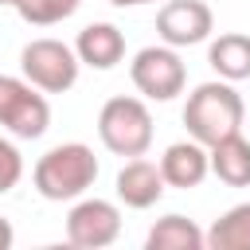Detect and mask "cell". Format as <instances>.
Segmentation results:
<instances>
[{
    "instance_id": "obj_13",
    "label": "cell",
    "mask_w": 250,
    "mask_h": 250,
    "mask_svg": "<svg viewBox=\"0 0 250 250\" xmlns=\"http://www.w3.org/2000/svg\"><path fill=\"white\" fill-rule=\"evenodd\" d=\"M207 62L227 82L250 78V35L246 31H223V35H215L207 43Z\"/></svg>"
},
{
    "instance_id": "obj_18",
    "label": "cell",
    "mask_w": 250,
    "mask_h": 250,
    "mask_svg": "<svg viewBox=\"0 0 250 250\" xmlns=\"http://www.w3.org/2000/svg\"><path fill=\"white\" fill-rule=\"evenodd\" d=\"M12 242H16V230H12V223L0 215V250H8Z\"/></svg>"
},
{
    "instance_id": "obj_11",
    "label": "cell",
    "mask_w": 250,
    "mask_h": 250,
    "mask_svg": "<svg viewBox=\"0 0 250 250\" xmlns=\"http://www.w3.org/2000/svg\"><path fill=\"white\" fill-rule=\"evenodd\" d=\"M74 51H78V62L90 66V70H113L121 59H125V31L117 23H86L74 39Z\"/></svg>"
},
{
    "instance_id": "obj_6",
    "label": "cell",
    "mask_w": 250,
    "mask_h": 250,
    "mask_svg": "<svg viewBox=\"0 0 250 250\" xmlns=\"http://www.w3.org/2000/svg\"><path fill=\"white\" fill-rule=\"evenodd\" d=\"M129 78H133V86L145 102H172L188 86V66L180 59V47L152 43V47H141L133 55Z\"/></svg>"
},
{
    "instance_id": "obj_3",
    "label": "cell",
    "mask_w": 250,
    "mask_h": 250,
    "mask_svg": "<svg viewBox=\"0 0 250 250\" xmlns=\"http://www.w3.org/2000/svg\"><path fill=\"white\" fill-rule=\"evenodd\" d=\"M152 113L145 105V98L133 94H117L98 109V137L113 156H145L152 148Z\"/></svg>"
},
{
    "instance_id": "obj_12",
    "label": "cell",
    "mask_w": 250,
    "mask_h": 250,
    "mask_svg": "<svg viewBox=\"0 0 250 250\" xmlns=\"http://www.w3.org/2000/svg\"><path fill=\"white\" fill-rule=\"evenodd\" d=\"M211 152V176L223 180L227 188H250V141L238 133L219 137L215 145H207Z\"/></svg>"
},
{
    "instance_id": "obj_14",
    "label": "cell",
    "mask_w": 250,
    "mask_h": 250,
    "mask_svg": "<svg viewBox=\"0 0 250 250\" xmlns=\"http://www.w3.org/2000/svg\"><path fill=\"white\" fill-rule=\"evenodd\" d=\"M203 246H207V230H199L191 219L176 211L156 219L145 234V250H203Z\"/></svg>"
},
{
    "instance_id": "obj_2",
    "label": "cell",
    "mask_w": 250,
    "mask_h": 250,
    "mask_svg": "<svg viewBox=\"0 0 250 250\" xmlns=\"http://www.w3.org/2000/svg\"><path fill=\"white\" fill-rule=\"evenodd\" d=\"M184 129L188 137L203 141V145H215L219 137H230L242 129L246 121V102L242 94L234 90V82L227 78H211V82H199L188 102H184Z\"/></svg>"
},
{
    "instance_id": "obj_5",
    "label": "cell",
    "mask_w": 250,
    "mask_h": 250,
    "mask_svg": "<svg viewBox=\"0 0 250 250\" xmlns=\"http://www.w3.org/2000/svg\"><path fill=\"white\" fill-rule=\"evenodd\" d=\"M78 70H82L78 51L62 39L43 35V39L23 43V51H20V74L27 82H35L43 94H66L78 82Z\"/></svg>"
},
{
    "instance_id": "obj_7",
    "label": "cell",
    "mask_w": 250,
    "mask_h": 250,
    "mask_svg": "<svg viewBox=\"0 0 250 250\" xmlns=\"http://www.w3.org/2000/svg\"><path fill=\"white\" fill-rule=\"evenodd\" d=\"M121 234V207L113 199H98V195H82L74 199V207L66 211V242L82 246V250H102L113 246Z\"/></svg>"
},
{
    "instance_id": "obj_1",
    "label": "cell",
    "mask_w": 250,
    "mask_h": 250,
    "mask_svg": "<svg viewBox=\"0 0 250 250\" xmlns=\"http://www.w3.org/2000/svg\"><path fill=\"white\" fill-rule=\"evenodd\" d=\"M98 156L90 145L82 141H62L55 148H47L35 168H31V184L43 199L51 203H74L82 199L94 184H98Z\"/></svg>"
},
{
    "instance_id": "obj_19",
    "label": "cell",
    "mask_w": 250,
    "mask_h": 250,
    "mask_svg": "<svg viewBox=\"0 0 250 250\" xmlns=\"http://www.w3.org/2000/svg\"><path fill=\"white\" fill-rule=\"evenodd\" d=\"M113 8H141V4H156V0H109Z\"/></svg>"
},
{
    "instance_id": "obj_4",
    "label": "cell",
    "mask_w": 250,
    "mask_h": 250,
    "mask_svg": "<svg viewBox=\"0 0 250 250\" xmlns=\"http://www.w3.org/2000/svg\"><path fill=\"white\" fill-rule=\"evenodd\" d=\"M0 129L16 141H39L51 129V102L23 74H0Z\"/></svg>"
},
{
    "instance_id": "obj_10",
    "label": "cell",
    "mask_w": 250,
    "mask_h": 250,
    "mask_svg": "<svg viewBox=\"0 0 250 250\" xmlns=\"http://www.w3.org/2000/svg\"><path fill=\"white\" fill-rule=\"evenodd\" d=\"M160 172L168 180V188H180V191H191L199 188L207 176H211V152L203 141L188 137V141H172L164 152H160Z\"/></svg>"
},
{
    "instance_id": "obj_15",
    "label": "cell",
    "mask_w": 250,
    "mask_h": 250,
    "mask_svg": "<svg viewBox=\"0 0 250 250\" xmlns=\"http://www.w3.org/2000/svg\"><path fill=\"white\" fill-rule=\"evenodd\" d=\"M207 246L211 250H250V199L227 207L207 227Z\"/></svg>"
},
{
    "instance_id": "obj_8",
    "label": "cell",
    "mask_w": 250,
    "mask_h": 250,
    "mask_svg": "<svg viewBox=\"0 0 250 250\" xmlns=\"http://www.w3.org/2000/svg\"><path fill=\"white\" fill-rule=\"evenodd\" d=\"M156 35L168 47H195L215 35V12L203 0H168L156 12Z\"/></svg>"
},
{
    "instance_id": "obj_20",
    "label": "cell",
    "mask_w": 250,
    "mask_h": 250,
    "mask_svg": "<svg viewBox=\"0 0 250 250\" xmlns=\"http://www.w3.org/2000/svg\"><path fill=\"white\" fill-rule=\"evenodd\" d=\"M12 4H16V0H0V8H12Z\"/></svg>"
},
{
    "instance_id": "obj_9",
    "label": "cell",
    "mask_w": 250,
    "mask_h": 250,
    "mask_svg": "<svg viewBox=\"0 0 250 250\" xmlns=\"http://www.w3.org/2000/svg\"><path fill=\"white\" fill-rule=\"evenodd\" d=\"M113 191H117V199H121L125 207L148 211V207H156L160 195L168 191V180H164V172H160L156 160H148V156H129V160L121 164L117 180H113Z\"/></svg>"
},
{
    "instance_id": "obj_17",
    "label": "cell",
    "mask_w": 250,
    "mask_h": 250,
    "mask_svg": "<svg viewBox=\"0 0 250 250\" xmlns=\"http://www.w3.org/2000/svg\"><path fill=\"white\" fill-rule=\"evenodd\" d=\"M20 180H23V156H20L16 141L4 137V129H0V195H8Z\"/></svg>"
},
{
    "instance_id": "obj_16",
    "label": "cell",
    "mask_w": 250,
    "mask_h": 250,
    "mask_svg": "<svg viewBox=\"0 0 250 250\" xmlns=\"http://www.w3.org/2000/svg\"><path fill=\"white\" fill-rule=\"evenodd\" d=\"M12 8H16L20 20L31 23V27H55V23L70 20V16L82 8V0H16Z\"/></svg>"
}]
</instances>
